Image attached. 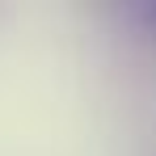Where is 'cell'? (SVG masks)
Wrapping results in <instances>:
<instances>
[{
    "label": "cell",
    "instance_id": "obj_1",
    "mask_svg": "<svg viewBox=\"0 0 156 156\" xmlns=\"http://www.w3.org/2000/svg\"><path fill=\"white\" fill-rule=\"evenodd\" d=\"M139 26H144V34L156 42V4H144V9H139Z\"/></svg>",
    "mask_w": 156,
    "mask_h": 156
}]
</instances>
